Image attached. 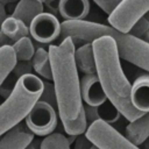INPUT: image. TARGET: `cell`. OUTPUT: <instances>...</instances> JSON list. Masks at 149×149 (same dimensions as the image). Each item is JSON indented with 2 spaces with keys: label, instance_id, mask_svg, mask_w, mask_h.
<instances>
[{
  "label": "cell",
  "instance_id": "obj_1",
  "mask_svg": "<svg viewBox=\"0 0 149 149\" xmlns=\"http://www.w3.org/2000/svg\"><path fill=\"white\" fill-rule=\"evenodd\" d=\"M74 50L76 45L70 37L63 38L57 45H49L48 49L58 116L66 135L70 136L85 134L88 126L83 109Z\"/></svg>",
  "mask_w": 149,
  "mask_h": 149
},
{
  "label": "cell",
  "instance_id": "obj_2",
  "mask_svg": "<svg viewBox=\"0 0 149 149\" xmlns=\"http://www.w3.org/2000/svg\"><path fill=\"white\" fill-rule=\"evenodd\" d=\"M91 44L95 62V74L107 100L129 122L140 118L143 113L132 105V85L121 68L115 42L109 36H102L91 42Z\"/></svg>",
  "mask_w": 149,
  "mask_h": 149
},
{
  "label": "cell",
  "instance_id": "obj_3",
  "mask_svg": "<svg viewBox=\"0 0 149 149\" xmlns=\"http://www.w3.org/2000/svg\"><path fill=\"white\" fill-rule=\"evenodd\" d=\"M102 36L113 38L120 58L149 72V43L102 23L86 20L63 21L61 23L59 37L62 40L70 37L74 45L78 43H91Z\"/></svg>",
  "mask_w": 149,
  "mask_h": 149
},
{
  "label": "cell",
  "instance_id": "obj_4",
  "mask_svg": "<svg viewBox=\"0 0 149 149\" xmlns=\"http://www.w3.org/2000/svg\"><path fill=\"white\" fill-rule=\"evenodd\" d=\"M43 91V80L36 74L19 78L12 93L0 105V137L26 119Z\"/></svg>",
  "mask_w": 149,
  "mask_h": 149
},
{
  "label": "cell",
  "instance_id": "obj_5",
  "mask_svg": "<svg viewBox=\"0 0 149 149\" xmlns=\"http://www.w3.org/2000/svg\"><path fill=\"white\" fill-rule=\"evenodd\" d=\"M86 137L99 149H140L128 141L125 135L118 132L112 125L97 120L87 126Z\"/></svg>",
  "mask_w": 149,
  "mask_h": 149
},
{
  "label": "cell",
  "instance_id": "obj_6",
  "mask_svg": "<svg viewBox=\"0 0 149 149\" xmlns=\"http://www.w3.org/2000/svg\"><path fill=\"white\" fill-rule=\"evenodd\" d=\"M149 10V0H122L108 15L109 26L121 33H128L132 26Z\"/></svg>",
  "mask_w": 149,
  "mask_h": 149
},
{
  "label": "cell",
  "instance_id": "obj_7",
  "mask_svg": "<svg viewBox=\"0 0 149 149\" xmlns=\"http://www.w3.org/2000/svg\"><path fill=\"white\" fill-rule=\"evenodd\" d=\"M57 112L50 105L43 101H37L24 119V125L33 135L48 136L57 127Z\"/></svg>",
  "mask_w": 149,
  "mask_h": 149
},
{
  "label": "cell",
  "instance_id": "obj_8",
  "mask_svg": "<svg viewBox=\"0 0 149 149\" xmlns=\"http://www.w3.org/2000/svg\"><path fill=\"white\" fill-rule=\"evenodd\" d=\"M29 35L40 43H50L59 37L61 22L51 13L38 14L29 24Z\"/></svg>",
  "mask_w": 149,
  "mask_h": 149
},
{
  "label": "cell",
  "instance_id": "obj_9",
  "mask_svg": "<svg viewBox=\"0 0 149 149\" xmlns=\"http://www.w3.org/2000/svg\"><path fill=\"white\" fill-rule=\"evenodd\" d=\"M80 97L85 105L98 107L107 101V97L100 85L97 74H84L79 79Z\"/></svg>",
  "mask_w": 149,
  "mask_h": 149
},
{
  "label": "cell",
  "instance_id": "obj_10",
  "mask_svg": "<svg viewBox=\"0 0 149 149\" xmlns=\"http://www.w3.org/2000/svg\"><path fill=\"white\" fill-rule=\"evenodd\" d=\"M130 101L141 113L149 112V72L140 74L132 85Z\"/></svg>",
  "mask_w": 149,
  "mask_h": 149
},
{
  "label": "cell",
  "instance_id": "obj_11",
  "mask_svg": "<svg viewBox=\"0 0 149 149\" xmlns=\"http://www.w3.org/2000/svg\"><path fill=\"white\" fill-rule=\"evenodd\" d=\"M34 140L26 125L19 123L0 139V149H23Z\"/></svg>",
  "mask_w": 149,
  "mask_h": 149
},
{
  "label": "cell",
  "instance_id": "obj_12",
  "mask_svg": "<svg viewBox=\"0 0 149 149\" xmlns=\"http://www.w3.org/2000/svg\"><path fill=\"white\" fill-rule=\"evenodd\" d=\"M88 12V0H59L58 13L64 21H83Z\"/></svg>",
  "mask_w": 149,
  "mask_h": 149
},
{
  "label": "cell",
  "instance_id": "obj_13",
  "mask_svg": "<svg viewBox=\"0 0 149 149\" xmlns=\"http://www.w3.org/2000/svg\"><path fill=\"white\" fill-rule=\"evenodd\" d=\"M125 137L137 147L149 139V112L127 125Z\"/></svg>",
  "mask_w": 149,
  "mask_h": 149
},
{
  "label": "cell",
  "instance_id": "obj_14",
  "mask_svg": "<svg viewBox=\"0 0 149 149\" xmlns=\"http://www.w3.org/2000/svg\"><path fill=\"white\" fill-rule=\"evenodd\" d=\"M44 12L43 3L36 0H20L12 12L13 17L21 20L27 27H29L30 22L41 13Z\"/></svg>",
  "mask_w": 149,
  "mask_h": 149
},
{
  "label": "cell",
  "instance_id": "obj_15",
  "mask_svg": "<svg viewBox=\"0 0 149 149\" xmlns=\"http://www.w3.org/2000/svg\"><path fill=\"white\" fill-rule=\"evenodd\" d=\"M73 57L77 70L85 74H95V62L91 43H84L76 48Z\"/></svg>",
  "mask_w": 149,
  "mask_h": 149
},
{
  "label": "cell",
  "instance_id": "obj_16",
  "mask_svg": "<svg viewBox=\"0 0 149 149\" xmlns=\"http://www.w3.org/2000/svg\"><path fill=\"white\" fill-rule=\"evenodd\" d=\"M0 31L8 37L13 43L21 40L22 37L29 36V29L28 27L19 19H15L13 16H7L5 21L1 24Z\"/></svg>",
  "mask_w": 149,
  "mask_h": 149
},
{
  "label": "cell",
  "instance_id": "obj_17",
  "mask_svg": "<svg viewBox=\"0 0 149 149\" xmlns=\"http://www.w3.org/2000/svg\"><path fill=\"white\" fill-rule=\"evenodd\" d=\"M31 64H33V70L44 78L45 80H51V66H50V58L49 54L45 49L43 48H37L35 49V54L31 58Z\"/></svg>",
  "mask_w": 149,
  "mask_h": 149
},
{
  "label": "cell",
  "instance_id": "obj_18",
  "mask_svg": "<svg viewBox=\"0 0 149 149\" xmlns=\"http://www.w3.org/2000/svg\"><path fill=\"white\" fill-rule=\"evenodd\" d=\"M16 64V57L12 45H6L0 49V86L9 76Z\"/></svg>",
  "mask_w": 149,
  "mask_h": 149
},
{
  "label": "cell",
  "instance_id": "obj_19",
  "mask_svg": "<svg viewBox=\"0 0 149 149\" xmlns=\"http://www.w3.org/2000/svg\"><path fill=\"white\" fill-rule=\"evenodd\" d=\"M12 48L14 50L16 62H26L31 61L34 54H35V47L33 44V41L29 36L22 37L21 40L14 42L12 44Z\"/></svg>",
  "mask_w": 149,
  "mask_h": 149
},
{
  "label": "cell",
  "instance_id": "obj_20",
  "mask_svg": "<svg viewBox=\"0 0 149 149\" xmlns=\"http://www.w3.org/2000/svg\"><path fill=\"white\" fill-rule=\"evenodd\" d=\"M70 146L66 136L61 133H51L40 143L41 149H71Z\"/></svg>",
  "mask_w": 149,
  "mask_h": 149
},
{
  "label": "cell",
  "instance_id": "obj_21",
  "mask_svg": "<svg viewBox=\"0 0 149 149\" xmlns=\"http://www.w3.org/2000/svg\"><path fill=\"white\" fill-rule=\"evenodd\" d=\"M97 111H98L99 120H101V121H104V122H106L108 125H112V123L116 122L119 120V118L121 116L119 111L108 100L106 102H104L102 105L98 106Z\"/></svg>",
  "mask_w": 149,
  "mask_h": 149
},
{
  "label": "cell",
  "instance_id": "obj_22",
  "mask_svg": "<svg viewBox=\"0 0 149 149\" xmlns=\"http://www.w3.org/2000/svg\"><path fill=\"white\" fill-rule=\"evenodd\" d=\"M128 34L143 42L149 43V22L143 16H141L128 30Z\"/></svg>",
  "mask_w": 149,
  "mask_h": 149
},
{
  "label": "cell",
  "instance_id": "obj_23",
  "mask_svg": "<svg viewBox=\"0 0 149 149\" xmlns=\"http://www.w3.org/2000/svg\"><path fill=\"white\" fill-rule=\"evenodd\" d=\"M40 101L47 102L48 105H50L52 108L57 109V101H56V94H55V90H54V85L52 83L48 81V80H43V91L41 93V97L38 99Z\"/></svg>",
  "mask_w": 149,
  "mask_h": 149
},
{
  "label": "cell",
  "instance_id": "obj_24",
  "mask_svg": "<svg viewBox=\"0 0 149 149\" xmlns=\"http://www.w3.org/2000/svg\"><path fill=\"white\" fill-rule=\"evenodd\" d=\"M12 73H13L17 79L21 78L22 76L33 73V64H31V61L16 62L14 69L12 70Z\"/></svg>",
  "mask_w": 149,
  "mask_h": 149
},
{
  "label": "cell",
  "instance_id": "obj_25",
  "mask_svg": "<svg viewBox=\"0 0 149 149\" xmlns=\"http://www.w3.org/2000/svg\"><path fill=\"white\" fill-rule=\"evenodd\" d=\"M17 80L19 79L10 72L9 76L5 79V81L0 86V95L2 98H7L12 93V91H13V88H14V86H15V84H16Z\"/></svg>",
  "mask_w": 149,
  "mask_h": 149
},
{
  "label": "cell",
  "instance_id": "obj_26",
  "mask_svg": "<svg viewBox=\"0 0 149 149\" xmlns=\"http://www.w3.org/2000/svg\"><path fill=\"white\" fill-rule=\"evenodd\" d=\"M107 15H111L122 0H93Z\"/></svg>",
  "mask_w": 149,
  "mask_h": 149
},
{
  "label": "cell",
  "instance_id": "obj_27",
  "mask_svg": "<svg viewBox=\"0 0 149 149\" xmlns=\"http://www.w3.org/2000/svg\"><path fill=\"white\" fill-rule=\"evenodd\" d=\"M92 146H93L92 142L86 137L85 134H80L76 136L73 141V149H91Z\"/></svg>",
  "mask_w": 149,
  "mask_h": 149
},
{
  "label": "cell",
  "instance_id": "obj_28",
  "mask_svg": "<svg viewBox=\"0 0 149 149\" xmlns=\"http://www.w3.org/2000/svg\"><path fill=\"white\" fill-rule=\"evenodd\" d=\"M83 109H84V115H85L86 122L92 123V122L99 120L97 107H92V106H88V105H84L83 104Z\"/></svg>",
  "mask_w": 149,
  "mask_h": 149
},
{
  "label": "cell",
  "instance_id": "obj_29",
  "mask_svg": "<svg viewBox=\"0 0 149 149\" xmlns=\"http://www.w3.org/2000/svg\"><path fill=\"white\" fill-rule=\"evenodd\" d=\"M43 3L47 5V7L52 12L51 14L54 15V13L58 12V3H59V0H45Z\"/></svg>",
  "mask_w": 149,
  "mask_h": 149
},
{
  "label": "cell",
  "instance_id": "obj_30",
  "mask_svg": "<svg viewBox=\"0 0 149 149\" xmlns=\"http://www.w3.org/2000/svg\"><path fill=\"white\" fill-rule=\"evenodd\" d=\"M13 44V42L8 38V37H6L1 31H0V49L2 48V47H6V45H12Z\"/></svg>",
  "mask_w": 149,
  "mask_h": 149
},
{
  "label": "cell",
  "instance_id": "obj_31",
  "mask_svg": "<svg viewBox=\"0 0 149 149\" xmlns=\"http://www.w3.org/2000/svg\"><path fill=\"white\" fill-rule=\"evenodd\" d=\"M40 141H37V140H33L30 143H28L23 149H41L40 148Z\"/></svg>",
  "mask_w": 149,
  "mask_h": 149
},
{
  "label": "cell",
  "instance_id": "obj_32",
  "mask_svg": "<svg viewBox=\"0 0 149 149\" xmlns=\"http://www.w3.org/2000/svg\"><path fill=\"white\" fill-rule=\"evenodd\" d=\"M7 17V12H6V7H3L1 3H0V28H1V24L2 22L5 21V19Z\"/></svg>",
  "mask_w": 149,
  "mask_h": 149
},
{
  "label": "cell",
  "instance_id": "obj_33",
  "mask_svg": "<svg viewBox=\"0 0 149 149\" xmlns=\"http://www.w3.org/2000/svg\"><path fill=\"white\" fill-rule=\"evenodd\" d=\"M20 0H0V3L3 6V7H6V6H8V5H10V3H17Z\"/></svg>",
  "mask_w": 149,
  "mask_h": 149
},
{
  "label": "cell",
  "instance_id": "obj_34",
  "mask_svg": "<svg viewBox=\"0 0 149 149\" xmlns=\"http://www.w3.org/2000/svg\"><path fill=\"white\" fill-rule=\"evenodd\" d=\"M143 17H144V19H146V20L149 22V10H148V12H147V13L143 15Z\"/></svg>",
  "mask_w": 149,
  "mask_h": 149
},
{
  "label": "cell",
  "instance_id": "obj_35",
  "mask_svg": "<svg viewBox=\"0 0 149 149\" xmlns=\"http://www.w3.org/2000/svg\"><path fill=\"white\" fill-rule=\"evenodd\" d=\"M91 149H99V148H98V147H95V146H92V147H91Z\"/></svg>",
  "mask_w": 149,
  "mask_h": 149
},
{
  "label": "cell",
  "instance_id": "obj_36",
  "mask_svg": "<svg viewBox=\"0 0 149 149\" xmlns=\"http://www.w3.org/2000/svg\"><path fill=\"white\" fill-rule=\"evenodd\" d=\"M36 1H38V2H41V3H43L45 0H36Z\"/></svg>",
  "mask_w": 149,
  "mask_h": 149
}]
</instances>
